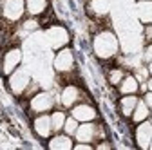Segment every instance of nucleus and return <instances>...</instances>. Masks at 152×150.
Masks as SVG:
<instances>
[{
  "label": "nucleus",
  "instance_id": "obj_1",
  "mask_svg": "<svg viewBox=\"0 0 152 150\" xmlns=\"http://www.w3.org/2000/svg\"><path fill=\"white\" fill-rule=\"evenodd\" d=\"M92 47H94V52H96L98 58L109 60L118 52V38H116V34L110 33V31H102L94 36Z\"/></svg>",
  "mask_w": 152,
  "mask_h": 150
},
{
  "label": "nucleus",
  "instance_id": "obj_2",
  "mask_svg": "<svg viewBox=\"0 0 152 150\" xmlns=\"http://www.w3.org/2000/svg\"><path fill=\"white\" fill-rule=\"evenodd\" d=\"M29 82H31V76H29L27 69H24V67H18L9 74V89H11V92L15 96L22 94V92L27 89Z\"/></svg>",
  "mask_w": 152,
  "mask_h": 150
},
{
  "label": "nucleus",
  "instance_id": "obj_3",
  "mask_svg": "<svg viewBox=\"0 0 152 150\" xmlns=\"http://www.w3.org/2000/svg\"><path fill=\"white\" fill-rule=\"evenodd\" d=\"M24 11H26V0H6L2 7V15L9 22H18L24 16Z\"/></svg>",
  "mask_w": 152,
  "mask_h": 150
},
{
  "label": "nucleus",
  "instance_id": "obj_4",
  "mask_svg": "<svg viewBox=\"0 0 152 150\" xmlns=\"http://www.w3.org/2000/svg\"><path fill=\"white\" fill-rule=\"evenodd\" d=\"M45 36H47V40H49V44H51L53 49H62L69 42V33L62 25H53V27H49L47 33H45Z\"/></svg>",
  "mask_w": 152,
  "mask_h": 150
},
{
  "label": "nucleus",
  "instance_id": "obj_5",
  "mask_svg": "<svg viewBox=\"0 0 152 150\" xmlns=\"http://www.w3.org/2000/svg\"><path fill=\"white\" fill-rule=\"evenodd\" d=\"M54 69L58 72H67L74 67V54L69 47H62L58 51V54L54 56V62H53Z\"/></svg>",
  "mask_w": 152,
  "mask_h": 150
},
{
  "label": "nucleus",
  "instance_id": "obj_6",
  "mask_svg": "<svg viewBox=\"0 0 152 150\" xmlns=\"http://www.w3.org/2000/svg\"><path fill=\"white\" fill-rule=\"evenodd\" d=\"M20 62H22V51L18 47L9 49L6 52V56H4V60H2V72L6 74V76H9L15 69H18Z\"/></svg>",
  "mask_w": 152,
  "mask_h": 150
},
{
  "label": "nucleus",
  "instance_id": "obj_7",
  "mask_svg": "<svg viewBox=\"0 0 152 150\" xmlns=\"http://www.w3.org/2000/svg\"><path fill=\"white\" fill-rule=\"evenodd\" d=\"M33 130H34V134L38 138H42V139H47L53 132V125H51V116H47L45 112L44 114H40L38 118H34L33 121Z\"/></svg>",
  "mask_w": 152,
  "mask_h": 150
},
{
  "label": "nucleus",
  "instance_id": "obj_8",
  "mask_svg": "<svg viewBox=\"0 0 152 150\" xmlns=\"http://www.w3.org/2000/svg\"><path fill=\"white\" fill-rule=\"evenodd\" d=\"M53 105H54V100H53V96L49 92H38V94L33 96V100H31V108L34 112H38V114H44V112L51 110Z\"/></svg>",
  "mask_w": 152,
  "mask_h": 150
},
{
  "label": "nucleus",
  "instance_id": "obj_9",
  "mask_svg": "<svg viewBox=\"0 0 152 150\" xmlns=\"http://www.w3.org/2000/svg\"><path fill=\"white\" fill-rule=\"evenodd\" d=\"M96 130L98 128L92 121H85V123L78 125V128H76V132H74V138L80 143H92L96 139Z\"/></svg>",
  "mask_w": 152,
  "mask_h": 150
},
{
  "label": "nucleus",
  "instance_id": "obj_10",
  "mask_svg": "<svg viewBox=\"0 0 152 150\" xmlns=\"http://www.w3.org/2000/svg\"><path fill=\"white\" fill-rule=\"evenodd\" d=\"M136 145L140 146V148H148V143H150V138H152V123L150 121H141V123H138V127H136Z\"/></svg>",
  "mask_w": 152,
  "mask_h": 150
},
{
  "label": "nucleus",
  "instance_id": "obj_11",
  "mask_svg": "<svg viewBox=\"0 0 152 150\" xmlns=\"http://www.w3.org/2000/svg\"><path fill=\"white\" fill-rule=\"evenodd\" d=\"M71 116L76 118L80 123L94 121V119H96V108L91 107V105H87V103H80V105H74V107H72Z\"/></svg>",
  "mask_w": 152,
  "mask_h": 150
},
{
  "label": "nucleus",
  "instance_id": "obj_12",
  "mask_svg": "<svg viewBox=\"0 0 152 150\" xmlns=\"http://www.w3.org/2000/svg\"><path fill=\"white\" fill-rule=\"evenodd\" d=\"M72 146H74V143L69 134H56L47 143V148H51V150H71Z\"/></svg>",
  "mask_w": 152,
  "mask_h": 150
},
{
  "label": "nucleus",
  "instance_id": "obj_13",
  "mask_svg": "<svg viewBox=\"0 0 152 150\" xmlns=\"http://www.w3.org/2000/svg\"><path fill=\"white\" fill-rule=\"evenodd\" d=\"M80 100V89L74 87V85H67L64 90H62V96H60V101L64 107H74L76 101Z\"/></svg>",
  "mask_w": 152,
  "mask_h": 150
},
{
  "label": "nucleus",
  "instance_id": "obj_14",
  "mask_svg": "<svg viewBox=\"0 0 152 150\" xmlns=\"http://www.w3.org/2000/svg\"><path fill=\"white\" fill-rule=\"evenodd\" d=\"M140 89V83H138V78L136 76H123V80L120 82V92L121 94H136Z\"/></svg>",
  "mask_w": 152,
  "mask_h": 150
},
{
  "label": "nucleus",
  "instance_id": "obj_15",
  "mask_svg": "<svg viewBox=\"0 0 152 150\" xmlns=\"http://www.w3.org/2000/svg\"><path fill=\"white\" fill-rule=\"evenodd\" d=\"M138 16L143 24H152V0H140L138 2Z\"/></svg>",
  "mask_w": 152,
  "mask_h": 150
},
{
  "label": "nucleus",
  "instance_id": "obj_16",
  "mask_svg": "<svg viewBox=\"0 0 152 150\" xmlns=\"http://www.w3.org/2000/svg\"><path fill=\"white\" fill-rule=\"evenodd\" d=\"M136 103H138V98L134 94H123L121 101H120V108H121V114L125 118L132 116V112L136 108Z\"/></svg>",
  "mask_w": 152,
  "mask_h": 150
},
{
  "label": "nucleus",
  "instance_id": "obj_17",
  "mask_svg": "<svg viewBox=\"0 0 152 150\" xmlns=\"http://www.w3.org/2000/svg\"><path fill=\"white\" fill-rule=\"evenodd\" d=\"M148 114H150V107L143 100H138L136 108H134V112H132L130 118H132V121H134V123H141V121H145L148 118Z\"/></svg>",
  "mask_w": 152,
  "mask_h": 150
},
{
  "label": "nucleus",
  "instance_id": "obj_18",
  "mask_svg": "<svg viewBox=\"0 0 152 150\" xmlns=\"http://www.w3.org/2000/svg\"><path fill=\"white\" fill-rule=\"evenodd\" d=\"M47 7V0H26V9L29 15H42Z\"/></svg>",
  "mask_w": 152,
  "mask_h": 150
},
{
  "label": "nucleus",
  "instance_id": "obj_19",
  "mask_svg": "<svg viewBox=\"0 0 152 150\" xmlns=\"http://www.w3.org/2000/svg\"><path fill=\"white\" fill-rule=\"evenodd\" d=\"M65 114L62 110H54L53 114H51V125H53V130L54 132H58V130L64 128V123H65Z\"/></svg>",
  "mask_w": 152,
  "mask_h": 150
},
{
  "label": "nucleus",
  "instance_id": "obj_20",
  "mask_svg": "<svg viewBox=\"0 0 152 150\" xmlns=\"http://www.w3.org/2000/svg\"><path fill=\"white\" fill-rule=\"evenodd\" d=\"M78 125H80V121L76 119V118H72V116L65 118V123H64V130H65V134H69V136H74L76 128H78Z\"/></svg>",
  "mask_w": 152,
  "mask_h": 150
},
{
  "label": "nucleus",
  "instance_id": "obj_21",
  "mask_svg": "<svg viewBox=\"0 0 152 150\" xmlns=\"http://www.w3.org/2000/svg\"><path fill=\"white\" fill-rule=\"evenodd\" d=\"M92 9L100 13V15H105L109 13V4H107V0H92Z\"/></svg>",
  "mask_w": 152,
  "mask_h": 150
},
{
  "label": "nucleus",
  "instance_id": "obj_22",
  "mask_svg": "<svg viewBox=\"0 0 152 150\" xmlns=\"http://www.w3.org/2000/svg\"><path fill=\"white\" fill-rule=\"evenodd\" d=\"M123 71H120V69H114V71H110L109 72V80H110V83H114V85H118L121 80H123Z\"/></svg>",
  "mask_w": 152,
  "mask_h": 150
},
{
  "label": "nucleus",
  "instance_id": "obj_23",
  "mask_svg": "<svg viewBox=\"0 0 152 150\" xmlns=\"http://www.w3.org/2000/svg\"><path fill=\"white\" fill-rule=\"evenodd\" d=\"M72 148H74V150H91V148H92V145H91V143H80V141H78Z\"/></svg>",
  "mask_w": 152,
  "mask_h": 150
},
{
  "label": "nucleus",
  "instance_id": "obj_24",
  "mask_svg": "<svg viewBox=\"0 0 152 150\" xmlns=\"http://www.w3.org/2000/svg\"><path fill=\"white\" fill-rule=\"evenodd\" d=\"M143 56H145V60H147V62H152V44H150V45H147V49H145V54H143Z\"/></svg>",
  "mask_w": 152,
  "mask_h": 150
},
{
  "label": "nucleus",
  "instance_id": "obj_25",
  "mask_svg": "<svg viewBox=\"0 0 152 150\" xmlns=\"http://www.w3.org/2000/svg\"><path fill=\"white\" fill-rule=\"evenodd\" d=\"M143 101H145V103H147V105H148V107L152 108V90H148V92H147V94H145V98H143Z\"/></svg>",
  "mask_w": 152,
  "mask_h": 150
},
{
  "label": "nucleus",
  "instance_id": "obj_26",
  "mask_svg": "<svg viewBox=\"0 0 152 150\" xmlns=\"http://www.w3.org/2000/svg\"><path fill=\"white\" fill-rule=\"evenodd\" d=\"M147 38H152V27H147Z\"/></svg>",
  "mask_w": 152,
  "mask_h": 150
},
{
  "label": "nucleus",
  "instance_id": "obj_27",
  "mask_svg": "<svg viewBox=\"0 0 152 150\" xmlns=\"http://www.w3.org/2000/svg\"><path fill=\"white\" fill-rule=\"evenodd\" d=\"M147 89L152 90V78H148V82H147Z\"/></svg>",
  "mask_w": 152,
  "mask_h": 150
},
{
  "label": "nucleus",
  "instance_id": "obj_28",
  "mask_svg": "<svg viewBox=\"0 0 152 150\" xmlns=\"http://www.w3.org/2000/svg\"><path fill=\"white\" fill-rule=\"evenodd\" d=\"M148 72L152 74V62H148Z\"/></svg>",
  "mask_w": 152,
  "mask_h": 150
},
{
  "label": "nucleus",
  "instance_id": "obj_29",
  "mask_svg": "<svg viewBox=\"0 0 152 150\" xmlns=\"http://www.w3.org/2000/svg\"><path fill=\"white\" fill-rule=\"evenodd\" d=\"M148 148L152 150V138H150V143H148Z\"/></svg>",
  "mask_w": 152,
  "mask_h": 150
},
{
  "label": "nucleus",
  "instance_id": "obj_30",
  "mask_svg": "<svg viewBox=\"0 0 152 150\" xmlns=\"http://www.w3.org/2000/svg\"><path fill=\"white\" fill-rule=\"evenodd\" d=\"M150 123H152V119H150Z\"/></svg>",
  "mask_w": 152,
  "mask_h": 150
}]
</instances>
